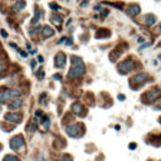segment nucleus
<instances>
[{
    "instance_id": "f3484780",
    "label": "nucleus",
    "mask_w": 161,
    "mask_h": 161,
    "mask_svg": "<svg viewBox=\"0 0 161 161\" xmlns=\"http://www.w3.org/2000/svg\"><path fill=\"white\" fill-rule=\"evenodd\" d=\"M50 19H52V22H53L54 24H57V25L62 24V19H60V16H58V15H55V14H53Z\"/></svg>"
},
{
    "instance_id": "c85d7f7f",
    "label": "nucleus",
    "mask_w": 161,
    "mask_h": 161,
    "mask_svg": "<svg viewBox=\"0 0 161 161\" xmlns=\"http://www.w3.org/2000/svg\"><path fill=\"white\" fill-rule=\"evenodd\" d=\"M19 53L22 54V57H27V53H24V52H22V50H19Z\"/></svg>"
},
{
    "instance_id": "2eb2a0df",
    "label": "nucleus",
    "mask_w": 161,
    "mask_h": 161,
    "mask_svg": "<svg viewBox=\"0 0 161 161\" xmlns=\"http://www.w3.org/2000/svg\"><path fill=\"white\" fill-rule=\"evenodd\" d=\"M24 6H25V1H23V0H19V1L14 5V8H13V9H14L15 11H18V10H22Z\"/></svg>"
},
{
    "instance_id": "f8f14e48",
    "label": "nucleus",
    "mask_w": 161,
    "mask_h": 161,
    "mask_svg": "<svg viewBox=\"0 0 161 161\" xmlns=\"http://www.w3.org/2000/svg\"><path fill=\"white\" fill-rule=\"evenodd\" d=\"M145 23L147 24V25H152V24H155V22H156V16L154 15V14H147V15H145Z\"/></svg>"
},
{
    "instance_id": "39448f33",
    "label": "nucleus",
    "mask_w": 161,
    "mask_h": 161,
    "mask_svg": "<svg viewBox=\"0 0 161 161\" xmlns=\"http://www.w3.org/2000/svg\"><path fill=\"white\" fill-rule=\"evenodd\" d=\"M66 131H67V133H68L69 136H72V137H78V136H80V133H82L79 125L67 126V127H66Z\"/></svg>"
},
{
    "instance_id": "20e7f679",
    "label": "nucleus",
    "mask_w": 161,
    "mask_h": 161,
    "mask_svg": "<svg viewBox=\"0 0 161 161\" xmlns=\"http://www.w3.org/2000/svg\"><path fill=\"white\" fill-rule=\"evenodd\" d=\"M133 67H135L133 60H132V59H127V60H123L122 63H120L118 69H120L121 72H122V73H125V72H130V71H132Z\"/></svg>"
},
{
    "instance_id": "6ab92c4d",
    "label": "nucleus",
    "mask_w": 161,
    "mask_h": 161,
    "mask_svg": "<svg viewBox=\"0 0 161 161\" xmlns=\"http://www.w3.org/2000/svg\"><path fill=\"white\" fill-rule=\"evenodd\" d=\"M39 20V10H37L35 11V15H34V18H33V20H32V23L34 24V23H37Z\"/></svg>"
},
{
    "instance_id": "72a5a7b5",
    "label": "nucleus",
    "mask_w": 161,
    "mask_h": 161,
    "mask_svg": "<svg viewBox=\"0 0 161 161\" xmlns=\"http://www.w3.org/2000/svg\"><path fill=\"white\" fill-rule=\"evenodd\" d=\"M39 161H44V159H43V157H40V159H39Z\"/></svg>"
},
{
    "instance_id": "412c9836",
    "label": "nucleus",
    "mask_w": 161,
    "mask_h": 161,
    "mask_svg": "<svg viewBox=\"0 0 161 161\" xmlns=\"http://www.w3.org/2000/svg\"><path fill=\"white\" fill-rule=\"evenodd\" d=\"M49 6H50L52 9H60V8H59L57 4H54V3H50V4H49Z\"/></svg>"
},
{
    "instance_id": "6e6552de",
    "label": "nucleus",
    "mask_w": 161,
    "mask_h": 161,
    "mask_svg": "<svg viewBox=\"0 0 161 161\" xmlns=\"http://www.w3.org/2000/svg\"><path fill=\"white\" fill-rule=\"evenodd\" d=\"M146 78H147V74H146V73H138V74H136V76L132 78V82H135L136 84H141L144 80H146Z\"/></svg>"
},
{
    "instance_id": "f03ea898",
    "label": "nucleus",
    "mask_w": 161,
    "mask_h": 161,
    "mask_svg": "<svg viewBox=\"0 0 161 161\" xmlns=\"http://www.w3.org/2000/svg\"><path fill=\"white\" fill-rule=\"evenodd\" d=\"M86 72V68H84V64H80V66H73L68 73L69 78H77V77H80L83 76Z\"/></svg>"
},
{
    "instance_id": "a878e982",
    "label": "nucleus",
    "mask_w": 161,
    "mask_h": 161,
    "mask_svg": "<svg viewBox=\"0 0 161 161\" xmlns=\"http://www.w3.org/2000/svg\"><path fill=\"white\" fill-rule=\"evenodd\" d=\"M136 147H137L136 144H130V149H131V150H133V149H136Z\"/></svg>"
},
{
    "instance_id": "f704fd0d",
    "label": "nucleus",
    "mask_w": 161,
    "mask_h": 161,
    "mask_svg": "<svg viewBox=\"0 0 161 161\" xmlns=\"http://www.w3.org/2000/svg\"><path fill=\"white\" fill-rule=\"evenodd\" d=\"M0 150H1V145H0Z\"/></svg>"
},
{
    "instance_id": "ddd939ff",
    "label": "nucleus",
    "mask_w": 161,
    "mask_h": 161,
    "mask_svg": "<svg viewBox=\"0 0 161 161\" xmlns=\"http://www.w3.org/2000/svg\"><path fill=\"white\" fill-rule=\"evenodd\" d=\"M23 106V99H15V101H13V102L9 105V108L10 110H16V108H19V107H22Z\"/></svg>"
},
{
    "instance_id": "c756f323",
    "label": "nucleus",
    "mask_w": 161,
    "mask_h": 161,
    "mask_svg": "<svg viewBox=\"0 0 161 161\" xmlns=\"http://www.w3.org/2000/svg\"><path fill=\"white\" fill-rule=\"evenodd\" d=\"M34 67H35V59H34V60H32V68L34 69Z\"/></svg>"
},
{
    "instance_id": "393cba45",
    "label": "nucleus",
    "mask_w": 161,
    "mask_h": 161,
    "mask_svg": "<svg viewBox=\"0 0 161 161\" xmlns=\"http://www.w3.org/2000/svg\"><path fill=\"white\" fill-rule=\"evenodd\" d=\"M0 33H1V35H3L4 38H6V37H8V33H6L5 30H1V32H0Z\"/></svg>"
},
{
    "instance_id": "9b49d317",
    "label": "nucleus",
    "mask_w": 161,
    "mask_h": 161,
    "mask_svg": "<svg viewBox=\"0 0 161 161\" xmlns=\"http://www.w3.org/2000/svg\"><path fill=\"white\" fill-rule=\"evenodd\" d=\"M53 34H54V30H53L50 27H44L43 30H42V35H43V38H49V37H52Z\"/></svg>"
},
{
    "instance_id": "0eeeda50",
    "label": "nucleus",
    "mask_w": 161,
    "mask_h": 161,
    "mask_svg": "<svg viewBox=\"0 0 161 161\" xmlns=\"http://www.w3.org/2000/svg\"><path fill=\"white\" fill-rule=\"evenodd\" d=\"M4 118H5L6 121H9V122H16V123H19L20 121H22V115H20V113H13V112H10V113H6Z\"/></svg>"
},
{
    "instance_id": "aec40b11",
    "label": "nucleus",
    "mask_w": 161,
    "mask_h": 161,
    "mask_svg": "<svg viewBox=\"0 0 161 161\" xmlns=\"http://www.w3.org/2000/svg\"><path fill=\"white\" fill-rule=\"evenodd\" d=\"M62 161H72V157L66 155V156H62Z\"/></svg>"
},
{
    "instance_id": "cd10ccee",
    "label": "nucleus",
    "mask_w": 161,
    "mask_h": 161,
    "mask_svg": "<svg viewBox=\"0 0 161 161\" xmlns=\"http://www.w3.org/2000/svg\"><path fill=\"white\" fill-rule=\"evenodd\" d=\"M88 4V0H84V1L82 3V4H80V5H82V6H84V5H87Z\"/></svg>"
},
{
    "instance_id": "4468645a",
    "label": "nucleus",
    "mask_w": 161,
    "mask_h": 161,
    "mask_svg": "<svg viewBox=\"0 0 161 161\" xmlns=\"http://www.w3.org/2000/svg\"><path fill=\"white\" fill-rule=\"evenodd\" d=\"M72 110H73V112H74V113H77V115H82L83 107L80 106L79 103H74V105L72 106Z\"/></svg>"
},
{
    "instance_id": "c9c22d12",
    "label": "nucleus",
    "mask_w": 161,
    "mask_h": 161,
    "mask_svg": "<svg viewBox=\"0 0 161 161\" xmlns=\"http://www.w3.org/2000/svg\"><path fill=\"white\" fill-rule=\"evenodd\" d=\"M160 123H161V118H160Z\"/></svg>"
},
{
    "instance_id": "f257e3e1",
    "label": "nucleus",
    "mask_w": 161,
    "mask_h": 161,
    "mask_svg": "<svg viewBox=\"0 0 161 161\" xmlns=\"http://www.w3.org/2000/svg\"><path fill=\"white\" fill-rule=\"evenodd\" d=\"M19 96H22V92L19 89H0V103Z\"/></svg>"
},
{
    "instance_id": "7ed1b4c3",
    "label": "nucleus",
    "mask_w": 161,
    "mask_h": 161,
    "mask_svg": "<svg viewBox=\"0 0 161 161\" xmlns=\"http://www.w3.org/2000/svg\"><path fill=\"white\" fill-rule=\"evenodd\" d=\"M23 146H24V138H23L22 135H18V136H15V137L11 138L10 147L13 150H19V149H22Z\"/></svg>"
},
{
    "instance_id": "e433bc0d",
    "label": "nucleus",
    "mask_w": 161,
    "mask_h": 161,
    "mask_svg": "<svg viewBox=\"0 0 161 161\" xmlns=\"http://www.w3.org/2000/svg\"><path fill=\"white\" fill-rule=\"evenodd\" d=\"M159 45H160V47H161V43H160V44H159Z\"/></svg>"
},
{
    "instance_id": "5701e85b",
    "label": "nucleus",
    "mask_w": 161,
    "mask_h": 161,
    "mask_svg": "<svg viewBox=\"0 0 161 161\" xmlns=\"http://www.w3.org/2000/svg\"><path fill=\"white\" fill-rule=\"evenodd\" d=\"M38 77H39V78L43 77V69H39V71H38Z\"/></svg>"
},
{
    "instance_id": "7c9ffc66",
    "label": "nucleus",
    "mask_w": 161,
    "mask_h": 161,
    "mask_svg": "<svg viewBox=\"0 0 161 161\" xmlns=\"http://www.w3.org/2000/svg\"><path fill=\"white\" fill-rule=\"evenodd\" d=\"M118 99H121V101H122V99H125V96H122V94H120V96H118Z\"/></svg>"
},
{
    "instance_id": "423d86ee",
    "label": "nucleus",
    "mask_w": 161,
    "mask_h": 161,
    "mask_svg": "<svg viewBox=\"0 0 161 161\" xmlns=\"http://www.w3.org/2000/svg\"><path fill=\"white\" fill-rule=\"evenodd\" d=\"M66 60H67L66 54L62 53V52H59V53L55 55V58H54V64H55L57 68H62V67L66 64Z\"/></svg>"
},
{
    "instance_id": "9d476101",
    "label": "nucleus",
    "mask_w": 161,
    "mask_h": 161,
    "mask_svg": "<svg viewBox=\"0 0 161 161\" xmlns=\"http://www.w3.org/2000/svg\"><path fill=\"white\" fill-rule=\"evenodd\" d=\"M126 13H127L130 16H135V15H137V14L140 13V6L136 5V4H133V5H131V6L126 10Z\"/></svg>"
},
{
    "instance_id": "a211bd4d",
    "label": "nucleus",
    "mask_w": 161,
    "mask_h": 161,
    "mask_svg": "<svg viewBox=\"0 0 161 161\" xmlns=\"http://www.w3.org/2000/svg\"><path fill=\"white\" fill-rule=\"evenodd\" d=\"M3 161H19V159L16 156H14V155H6Z\"/></svg>"
},
{
    "instance_id": "b1692460",
    "label": "nucleus",
    "mask_w": 161,
    "mask_h": 161,
    "mask_svg": "<svg viewBox=\"0 0 161 161\" xmlns=\"http://www.w3.org/2000/svg\"><path fill=\"white\" fill-rule=\"evenodd\" d=\"M3 69H4V64L1 63V60H0V74L3 73Z\"/></svg>"
},
{
    "instance_id": "bb28decb",
    "label": "nucleus",
    "mask_w": 161,
    "mask_h": 161,
    "mask_svg": "<svg viewBox=\"0 0 161 161\" xmlns=\"http://www.w3.org/2000/svg\"><path fill=\"white\" fill-rule=\"evenodd\" d=\"M38 60H39L40 63H43V62H44V60H43V57H40V55L38 57Z\"/></svg>"
},
{
    "instance_id": "2f4dec72",
    "label": "nucleus",
    "mask_w": 161,
    "mask_h": 161,
    "mask_svg": "<svg viewBox=\"0 0 161 161\" xmlns=\"http://www.w3.org/2000/svg\"><path fill=\"white\" fill-rule=\"evenodd\" d=\"M35 115H37L38 117H39V116H42V111H37V113H35Z\"/></svg>"
},
{
    "instance_id": "1a4fd4ad",
    "label": "nucleus",
    "mask_w": 161,
    "mask_h": 161,
    "mask_svg": "<svg viewBox=\"0 0 161 161\" xmlns=\"http://www.w3.org/2000/svg\"><path fill=\"white\" fill-rule=\"evenodd\" d=\"M160 96V91L159 89H151V91H149L147 93H146V98L149 99V101H155L157 97Z\"/></svg>"
},
{
    "instance_id": "4be33fe9",
    "label": "nucleus",
    "mask_w": 161,
    "mask_h": 161,
    "mask_svg": "<svg viewBox=\"0 0 161 161\" xmlns=\"http://www.w3.org/2000/svg\"><path fill=\"white\" fill-rule=\"evenodd\" d=\"M53 78H54V79L60 80V79H62V76H60V74H54V76H53Z\"/></svg>"
},
{
    "instance_id": "dca6fc26",
    "label": "nucleus",
    "mask_w": 161,
    "mask_h": 161,
    "mask_svg": "<svg viewBox=\"0 0 161 161\" xmlns=\"http://www.w3.org/2000/svg\"><path fill=\"white\" fill-rule=\"evenodd\" d=\"M72 64H73V66H80V64H83V60L80 59L79 57L73 55V57H72Z\"/></svg>"
},
{
    "instance_id": "473e14b6",
    "label": "nucleus",
    "mask_w": 161,
    "mask_h": 161,
    "mask_svg": "<svg viewBox=\"0 0 161 161\" xmlns=\"http://www.w3.org/2000/svg\"><path fill=\"white\" fill-rule=\"evenodd\" d=\"M137 42H138V43H142V42H144V39H142V38H138Z\"/></svg>"
}]
</instances>
